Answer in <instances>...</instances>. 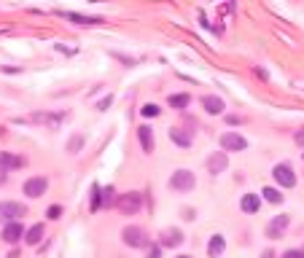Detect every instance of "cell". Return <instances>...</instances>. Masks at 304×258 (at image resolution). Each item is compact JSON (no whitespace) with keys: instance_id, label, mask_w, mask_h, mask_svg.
Returning <instances> with one entry per match:
<instances>
[{"instance_id":"6da1fadb","label":"cell","mask_w":304,"mask_h":258,"mask_svg":"<svg viewBox=\"0 0 304 258\" xmlns=\"http://www.w3.org/2000/svg\"><path fill=\"white\" fill-rule=\"evenodd\" d=\"M116 207L124 212V215H135V212L143 207V194L140 191H129V194H121L116 202Z\"/></svg>"},{"instance_id":"7a4b0ae2","label":"cell","mask_w":304,"mask_h":258,"mask_svg":"<svg viewBox=\"0 0 304 258\" xmlns=\"http://www.w3.org/2000/svg\"><path fill=\"white\" fill-rule=\"evenodd\" d=\"M194 186H197V178H194V172L191 170H178L172 172V178H170V189L181 191V194H186V191H191Z\"/></svg>"},{"instance_id":"3957f363","label":"cell","mask_w":304,"mask_h":258,"mask_svg":"<svg viewBox=\"0 0 304 258\" xmlns=\"http://www.w3.org/2000/svg\"><path fill=\"white\" fill-rule=\"evenodd\" d=\"M121 240H124V245H129V247H148V234L140 226H127V229L121 231Z\"/></svg>"},{"instance_id":"277c9868","label":"cell","mask_w":304,"mask_h":258,"mask_svg":"<svg viewBox=\"0 0 304 258\" xmlns=\"http://www.w3.org/2000/svg\"><path fill=\"white\" fill-rule=\"evenodd\" d=\"M22 215H27V207L22 202H0V221L11 224V221L22 218Z\"/></svg>"},{"instance_id":"5b68a950","label":"cell","mask_w":304,"mask_h":258,"mask_svg":"<svg viewBox=\"0 0 304 258\" xmlns=\"http://www.w3.org/2000/svg\"><path fill=\"white\" fill-rule=\"evenodd\" d=\"M272 178L280 183V189H293V186H296V175H293V170L288 164H277L275 170H272Z\"/></svg>"},{"instance_id":"8992f818","label":"cell","mask_w":304,"mask_h":258,"mask_svg":"<svg viewBox=\"0 0 304 258\" xmlns=\"http://www.w3.org/2000/svg\"><path fill=\"white\" fill-rule=\"evenodd\" d=\"M288 224H291V218H288V215H275V218L267 224V237H269V240H280V237L286 234Z\"/></svg>"},{"instance_id":"52a82bcc","label":"cell","mask_w":304,"mask_h":258,"mask_svg":"<svg viewBox=\"0 0 304 258\" xmlns=\"http://www.w3.org/2000/svg\"><path fill=\"white\" fill-rule=\"evenodd\" d=\"M221 148L223 151H245L248 148V140L237 132H223L221 135Z\"/></svg>"},{"instance_id":"ba28073f","label":"cell","mask_w":304,"mask_h":258,"mask_svg":"<svg viewBox=\"0 0 304 258\" xmlns=\"http://www.w3.org/2000/svg\"><path fill=\"white\" fill-rule=\"evenodd\" d=\"M65 116L68 113H33L30 121H33V124H43V126H49V129H57L65 121Z\"/></svg>"},{"instance_id":"9c48e42d","label":"cell","mask_w":304,"mask_h":258,"mask_svg":"<svg viewBox=\"0 0 304 258\" xmlns=\"http://www.w3.org/2000/svg\"><path fill=\"white\" fill-rule=\"evenodd\" d=\"M24 234H27V231L22 229V224H19V221H11V224L3 226V234L0 237H3V242H8V245H17Z\"/></svg>"},{"instance_id":"30bf717a","label":"cell","mask_w":304,"mask_h":258,"mask_svg":"<svg viewBox=\"0 0 304 258\" xmlns=\"http://www.w3.org/2000/svg\"><path fill=\"white\" fill-rule=\"evenodd\" d=\"M49 189V180L46 178H30L27 183H24V194L30 196V199H38V196H43Z\"/></svg>"},{"instance_id":"8fae6325","label":"cell","mask_w":304,"mask_h":258,"mask_svg":"<svg viewBox=\"0 0 304 258\" xmlns=\"http://www.w3.org/2000/svg\"><path fill=\"white\" fill-rule=\"evenodd\" d=\"M27 164L24 156H17V154H8V151H0V170H19V167Z\"/></svg>"},{"instance_id":"7c38bea8","label":"cell","mask_w":304,"mask_h":258,"mask_svg":"<svg viewBox=\"0 0 304 258\" xmlns=\"http://www.w3.org/2000/svg\"><path fill=\"white\" fill-rule=\"evenodd\" d=\"M183 242V231L181 229H164L159 234V245L162 247H178Z\"/></svg>"},{"instance_id":"4fadbf2b","label":"cell","mask_w":304,"mask_h":258,"mask_svg":"<svg viewBox=\"0 0 304 258\" xmlns=\"http://www.w3.org/2000/svg\"><path fill=\"white\" fill-rule=\"evenodd\" d=\"M226 164H229V159H226V154H223V151H216V154L207 159V170H210L213 175L223 172V170H226Z\"/></svg>"},{"instance_id":"5bb4252c","label":"cell","mask_w":304,"mask_h":258,"mask_svg":"<svg viewBox=\"0 0 304 258\" xmlns=\"http://www.w3.org/2000/svg\"><path fill=\"white\" fill-rule=\"evenodd\" d=\"M223 250H226V240H223L221 234H216L210 242H207V256L210 258H221Z\"/></svg>"},{"instance_id":"9a60e30c","label":"cell","mask_w":304,"mask_h":258,"mask_svg":"<svg viewBox=\"0 0 304 258\" xmlns=\"http://www.w3.org/2000/svg\"><path fill=\"white\" fill-rule=\"evenodd\" d=\"M137 138H140L143 151L151 154V151H153V132H151V126H137Z\"/></svg>"},{"instance_id":"2e32d148","label":"cell","mask_w":304,"mask_h":258,"mask_svg":"<svg viewBox=\"0 0 304 258\" xmlns=\"http://www.w3.org/2000/svg\"><path fill=\"white\" fill-rule=\"evenodd\" d=\"M59 17L70 19V22H76V24H100L102 22L100 17H81V14H73V11H59Z\"/></svg>"},{"instance_id":"e0dca14e","label":"cell","mask_w":304,"mask_h":258,"mask_svg":"<svg viewBox=\"0 0 304 258\" xmlns=\"http://www.w3.org/2000/svg\"><path fill=\"white\" fill-rule=\"evenodd\" d=\"M202 105H205L207 113H223V100L216 97V94H205V97H202Z\"/></svg>"},{"instance_id":"ac0fdd59","label":"cell","mask_w":304,"mask_h":258,"mask_svg":"<svg viewBox=\"0 0 304 258\" xmlns=\"http://www.w3.org/2000/svg\"><path fill=\"white\" fill-rule=\"evenodd\" d=\"M43 234H46L43 224H35V226H30V229H27V234H24V242H27V245H38V242L43 240Z\"/></svg>"},{"instance_id":"d6986e66","label":"cell","mask_w":304,"mask_h":258,"mask_svg":"<svg viewBox=\"0 0 304 258\" xmlns=\"http://www.w3.org/2000/svg\"><path fill=\"white\" fill-rule=\"evenodd\" d=\"M242 212H258V207H261V199H258V194H245L240 202Z\"/></svg>"},{"instance_id":"ffe728a7","label":"cell","mask_w":304,"mask_h":258,"mask_svg":"<svg viewBox=\"0 0 304 258\" xmlns=\"http://www.w3.org/2000/svg\"><path fill=\"white\" fill-rule=\"evenodd\" d=\"M170 140L175 145H181V148H188V145H191V135L183 132V129H170Z\"/></svg>"},{"instance_id":"44dd1931","label":"cell","mask_w":304,"mask_h":258,"mask_svg":"<svg viewBox=\"0 0 304 258\" xmlns=\"http://www.w3.org/2000/svg\"><path fill=\"white\" fill-rule=\"evenodd\" d=\"M100 202H102V207H105V210H111V207H116V191L111 189V186H108V189H102V194H100Z\"/></svg>"},{"instance_id":"7402d4cb","label":"cell","mask_w":304,"mask_h":258,"mask_svg":"<svg viewBox=\"0 0 304 258\" xmlns=\"http://www.w3.org/2000/svg\"><path fill=\"white\" fill-rule=\"evenodd\" d=\"M167 103H170V108L183 110L188 103H191V97H188V94H170V100H167Z\"/></svg>"},{"instance_id":"603a6c76","label":"cell","mask_w":304,"mask_h":258,"mask_svg":"<svg viewBox=\"0 0 304 258\" xmlns=\"http://www.w3.org/2000/svg\"><path fill=\"white\" fill-rule=\"evenodd\" d=\"M261 194H264V199L272 202V205H280V202H283V194H280L277 189H272V186H269V189H264Z\"/></svg>"},{"instance_id":"cb8c5ba5","label":"cell","mask_w":304,"mask_h":258,"mask_svg":"<svg viewBox=\"0 0 304 258\" xmlns=\"http://www.w3.org/2000/svg\"><path fill=\"white\" fill-rule=\"evenodd\" d=\"M100 194H102V189H100V186H92V212H97L100 207H102V202H100Z\"/></svg>"},{"instance_id":"d4e9b609","label":"cell","mask_w":304,"mask_h":258,"mask_svg":"<svg viewBox=\"0 0 304 258\" xmlns=\"http://www.w3.org/2000/svg\"><path fill=\"white\" fill-rule=\"evenodd\" d=\"M140 113L146 116V119H153V116H159V105L148 103V105H143V108H140Z\"/></svg>"},{"instance_id":"484cf974","label":"cell","mask_w":304,"mask_h":258,"mask_svg":"<svg viewBox=\"0 0 304 258\" xmlns=\"http://www.w3.org/2000/svg\"><path fill=\"white\" fill-rule=\"evenodd\" d=\"M81 145H84V138H73L70 145H68V151H70V154H78V151H81Z\"/></svg>"},{"instance_id":"4316f807","label":"cell","mask_w":304,"mask_h":258,"mask_svg":"<svg viewBox=\"0 0 304 258\" xmlns=\"http://www.w3.org/2000/svg\"><path fill=\"white\" fill-rule=\"evenodd\" d=\"M46 215H49L51 221H57L59 215H62V207H59V205H51V207H49V212H46Z\"/></svg>"},{"instance_id":"83f0119b","label":"cell","mask_w":304,"mask_h":258,"mask_svg":"<svg viewBox=\"0 0 304 258\" xmlns=\"http://www.w3.org/2000/svg\"><path fill=\"white\" fill-rule=\"evenodd\" d=\"M146 258H162V245H151V247H148V256Z\"/></svg>"},{"instance_id":"f1b7e54d","label":"cell","mask_w":304,"mask_h":258,"mask_svg":"<svg viewBox=\"0 0 304 258\" xmlns=\"http://www.w3.org/2000/svg\"><path fill=\"white\" fill-rule=\"evenodd\" d=\"M280 258H304V250H286Z\"/></svg>"},{"instance_id":"f546056e","label":"cell","mask_w":304,"mask_h":258,"mask_svg":"<svg viewBox=\"0 0 304 258\" xmlns=\"http://www.w3.org/2000/svg\"><path fill=\"white\" fill-rule=\"evenodd\" d=\"M293 140H296V143H299V145H304V129H299V132H296V135H293Z\"/></svg>"},{"instance_id":"4dcf8cb0","label":"cell","mask_w":304,"mask_h":258,"mask_svg":"<svg viewBox=\"0 0 304 258\" xmlns=\"http://www.w3.org/2000/svg\"><path fill=\"white\" fill-rule=\"evenodd\" d=\"M111 103H113V97H111V94H108V97L102 100V103H100V110H105V108H108V105H111Z\"/></svg>"},{"instance_id":"1f68e13d","label":"cell","mask_w":304,"mask_h":258,"mask_svg":"<svg viewBox=\"0 0 304 258\" xmlns=\"http://www.w3.org/2000/svg\"><path fill=\"white\" fill-rule=\"evenodd\" d=\"M183 218H186V221H194V210H183Z\"/></svg>"},{"instance_id":"d6a6232c","label":"cell","mask_w":304,"mask_h":258,"mask_svg":"<svg viewBox=\"0 0 304 258\" xmlns=\"http://www.w3.org/2000/svg\"><path fill=\"white\" fill-rule=\"evenodd\" d=\"M261 258H275V250H264Z\"/></svg>"},{"instance_id":"836d02e7","label":"cell","mask_w":304,"mask_h":258,"mask_svg":"<svg viewBox=\"0 0 304 258\" xmlns=\"http://www.w3.org/2000/svg\"><path fill=\"white\" fill-rule=\"evenodd\" d=\"M6 183V170H0V186Z\"/></svg>"},{"instance_id":"e575fe53","label":"cell","mask_w":304,"mask_h":258,"mask_svg":"<svg viewBox=\"0 0 304 258\" xmlns=\"http://www.w3.org/2000/svg\"><path fill=\"white\" fill-rule=\"evenodd\" d=\"M178 258H191V256H178Z\"/></svg>"}]
</instances>
